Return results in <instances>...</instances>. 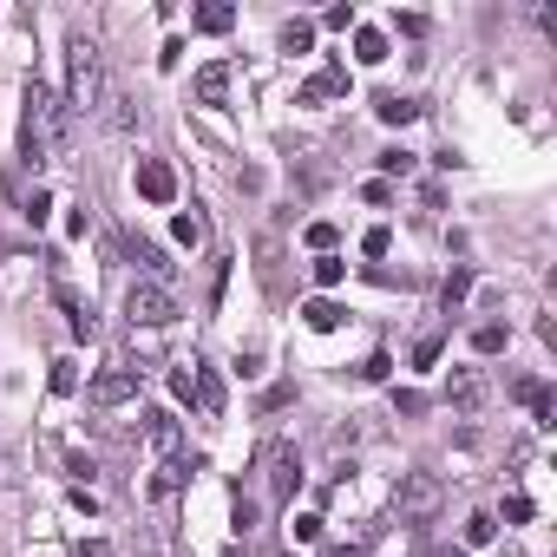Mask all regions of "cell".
Returning <instances> with one entry per match:
<instances>
[{"instance_id":"cb8c5ba5","label":"cell","mask_w":557,"mask_h":557,"mask_svg":"<svg viewBox=\"0 0 557 557\" xmlns=\"http://www.w3.org/2000/svg\"><path fill=\"white\" fill-rule=\"evenodd\" d=\"M342 275H348V262H342V256H315V283H322V289H335Z\"/></svg>"},{"instance_id":"d4e9b609","label":"cell","mask_w":557,"mask_h":557,"mask_svg":"<svg viewBox=\"0 0 557 557\" xmlns=\"http://www.w3.org/2000/svg\"><path fill=\"white\" fill-rule=\"evenodd\" d=\"M472 348H479V355H498V348H505V329H498V322L472 329Z\"/></svg>"},{"instance_id":"7c38bea8","label":"cell","mask_w":557,"mask_h":557,"mask_svg":"<svg viewBox=\"0 0 557 557\" xmlns=\"http://www.w3.org/2000/svg\"><path fill=\"white\" fill-rule=\"evenodd\" d=\"M190 387H197V407L216 420V413H223V381H216L210 368H197V361H190Z\"/></svg>"},{"instance_id":"d590c367","label":"cell","mask_w":557,"mask_h":557,"mask_svg":"<svg viewBox=\"0 0 557 557\" xmlns=\"http://www.w3.org/2000/svg\"><path fill=\"white\" fill-rule=\"evenodd\" d=\"M440 557H466V550H440Z\"/></svg>"},{"instance_id":"f1b7e54d","label":"cell","mask_w":557,"mask_h":557,"mask_svg":"<svg viewBox=\"0 0 557 557\" xmlns=\"http://www.w3.org/2000/svg\"><path fill=\"white\" fill-rule=\"evenodd\" d=\"M66 230H73V236H86V230H92V203H73V216H66Z\"/></svg>"},{"instance_id":"9a60e30c","label":"cell","mask_w":557,"mask_h":557,"mask_svg":"<svg viewBox=\"0 0 557 557\" xmlns=\"http://www.w3.org/2000/svg\"><path fill=\"white\" fill-rule=\"evenodd\" d=\"M302 322H309L315 335H329V329H342L348 315H342V302H329V296H315V302H302Z\"/></svg>"},{"instance_id":"3957f363","label":"cell","mask_w":557,"mask_h":557,"mask_svg":"<svg viewBox=\"0 0 557 557\" xmlns=\"http://www.w3.org/2000/svg\"><path fill=\"white\" fill-rule=\"evenodd\" d=\"M394 511H400V524H433V518L446 511V485H440V472H407L400 492H394Z\"/></svg>"},{"instance_id":"6da1fadb","label":"cell","mask_w":557,"mask_h":557,"mask_svg":"<svg viewBox=\"0 0 557 557\" xmlns=\"http://www.w3.org/2000/svg\"><path fill=\"white\" fill-rule=\"evenodd\" d=\"M66 138H73V119H66V99L53 92V86H40V79H27V119H21V158L40 171L53 151H66Z\"/></svg>"},{"instance_id":"d6a6232c","label":"cell","mask_w":557,"mask_h":557,"mask_svg":"<svg viewBox=\"0 0 557 557\" xmlns=\"http://www.w3.org/2000/svg\"><path fill=\"white\" fill-rule=\"evenodd\" d=\"M236 531H256V505H249L243 492H236Z\"/></svg>"},{"instance_id":"4dcf8cb0","label":"cell","mask_w":557,"mask_h":557,"mask_svg":"<svg viewBox=\"0 0 557 557\" xmlns=\"http://www.w3.org/2000/svg\"><path fill=\"white\" fill-rule=\"evenodd\" d=\"M47 210H53V197H47V190H34V197H27V216H34V223H47Z\"/></svg>"},{"instance_id":"603a6c76","label":"cell","mask_w":557,"mask_h":557,"mask_svg":"<svg viewBox=\"0 0 557 557\" xmlns=\"http://www.w3.org/2000/svg\"><path fill=\"white\" fill-rule=\"evenodd\" d=\"M492 531H498L492 511H472V518H466V544H492Z\"/></svg>"},{"instance_id":"8fae6325","label":"cell","mask_w":557,"mask_h":557,"mask_svg":"<svg viewBox=\"0 0 557 557\" xmlns=\"http://www.w3.org/2000/svg\"><path fill=\"white\" fill-rule=\"evenodd\" d=\"M125 249L138 256V269H145V283H158V289H164V275H171V262H164V249H158V243H145V236H132Z\"/></svg>"},{"instance_id":"52a82bcc","label":"cell","mask_w":557,"mask_h":557,"mask_svg":"<svg viewBox=\"0 0 557 557\" xmlns=\"http://www.w3.org/2000/svg\"><path fill=\"white\" fill-rule=\"evenodd\" d=\"M269 466H275V472H269V485H275V498H283V505H289V498L302 492V453H296V446H275V453H269Z\"/></svg>"},{"instance_id":"5b68a950","label":"cell","mask_w":557,"mask_h":557,"mask_svg":"<svg viewBox=\"0 0 557 557\" xmlns=\"http://www.w3.org/2000/svg\"><path fill=\"white\" fill-rule=\"evenodd\" d=\"M132 184H138L145 203H177V177H171L164 158H138V177H132Z\"/></svg>"},{"instance_id":"484cf974","label":"cell","mask_w":557,"mask_h":557,"mask_svg":"<svg viewBox=\"0 0 557 557\" xmlns=\"http://www.w3.org/2000/svg\"><path fill=\"white\" fill-rule=\"evenodd\" d=\"M309 249L315 256H335V223H309Z\"/></svg>"},{"instance_id":"277c9868","label":"cell","mask_w":557,"mask_h":557,"mask_svg":"<svg viewBox=\"0 0 557 557\" xmlns=\"http://www.w3.org/2000/svg\"><path fill=\"white\" fill-rule=\"evenodd\" d=\"M125 315H132V335H158V329L177 322V302H171V289H158V283H132Z\"/></svg>"},{"instance_id":"ffe728a7","label":"cell","mask_w":557,"mask_h":557,"mask_svg":"<svg viewBox=\"0 0 557 557\" xmlns=\"http://www.w3.org/2000/svg\"><path fill=\"white\" fill-rule=\"evenodd\" d=\"M230 27H236L230 8H197V34H230Z\"/></svg>"},{"instance_id":"7402d4cb","label":"cell","mask_w":557,"mask_h":557,"mask_svg":"<svg viewBox=\"0 0 557 557\" xmlns=\"http://www.w3.org/2000/svg\"><path fill=\"white\" fill-rule=\"evenodd\" d=\"M138 119H145V112H138V99H125V92H119V99H112V125H119V132H138Z\"/></svg>"},{"instance_id":"7a4b0ae2","label":"cell","mask_w":557,"mask_h":557,"mask_svg":"<svg viewBox=\"0 0 557 557\" xmlns=\"http://www.w3.org/2000/svg\"><path fill=\"white\" fill-rule=\"evenodd\" d=\"M99 99H106L99 40H92V34H73V40H66V112H92Z\"/></svg>"},{"instance_id":"83f0119b","label":"cell","mask_w":557,"mask_h":557,"mask_svg":"<svg viewBox=\"0 0 557 557\" xmlns=\"http://www.w3.org/2000/svg\"><path fill=\"white\" fill-rule=\"evenodd\" d=\"M381 171H387V177H407V171H413V151H381Z\"/></svg>"},{"instance_id":"d6986e66","label":"cell","mask_w":557,"mask_h":557,"mask_svg":"<svg viewBox=\"0 0 557 557\" xmlns=\"http://www.w3.org/2000/svg\"><path fill=\"white\" fill-rule=\"evenodd\" d=\"M315 47V21H283V53H309Z\"/></svg>"},{"instance_id":"9c48e42d","label":"cell","mask_w":557,"mask_h":557,"mask_svg":"<svg viewBox=\"0 0 557 557\" xmlns=\"http://www.w3.org/2000/svg\"><path fill=\"white\" fill-rule=\"evenodd\" d=\"M145 440H151V453H164V459H171V453H177V440H184V433H177V413L151 407V413H145Z\"/></svg>"},{"instance_id":"5bb4252c","label":"cell","mask_w":557,"mask_h":557,"mask_svg":"<svg viewBox=\"0 0 557 557\" xmlns=\"http://www.w3.org/2000/svg\"><path fill=\"white\" fill-rule=\"evenodd\" d=\"M60 309H66V329H73L79 342H92V335H99V322H92V309H86V302H79L73 289H60Z\"/></svg>"},{"instance_id":"e575fe53","label":"cell","mask_w":557,"mask_h":557,"mask_svg":"<svg viewBox=\"0 0 557 557\" xmlns=\"http://www.w3.org/2000/svg\"><path fill=\"white\" fill-rule=\"evenodd\" d=\"M329 557H368V544H335Z\"/></svg>"},{"instance_id":"ba28073f","label":"cell","mask_w":557,"mask_h":557,"mask_svg":"<svg viewBox=\"0 0 557 557\" xmlns=\"http://www.w3.org/2000/svg\"><path fill=\"white\" fill-rule=\"evenodd\" d=\"M348 92V66H329V73H315V79H302V106H322V99H342Z\"/></svg>"},{"instance_id":"30bf717a","label":"cell","mask_w":557,"mask_h":557,"mask_svg":"<svg viewBox=\"0 0 557 557\" xmlns=\"http://www.w3.org/2000/svg\"><path fill=\"white\" fill-rule=\"evenodd\" d=\"M446 400H453V407H459V413H472V407H479V400H485V381H479V374H472V368H459V374H453V381H446Z\"/></svg>"},{"instance_id":"836d02e7","label":"cell","mask_w":557,"mask_h":557,"mask_svg":"<svg viewBox=\"0 0 557 557\" xmlns=\"http://www.w3.org/2000/svg\"><path fill=\"white\" fill-rule=\"evenodd\" d=\"M79 557H112V544H99V537H92V544H79Z\"/></svg>"},{"instance_id":"8992f818","label":"cell","mask_w":557,"mask_h":557,"mask_svg":"<svg viewBox=\"0 0 557 557\" xmlns=\"http://www.w3.org/2000/svg\"><path fill=\"white\" fill-rule=\"evenodd\" d=\"M86 394H92V407H125V400H138V368H106Z\"/></svg>"},{"instance_id":"1f68e13d","label":"cell","mask_w":557,"mask_h":557,"mask_svg":"<svg viewBox=\"0 0 557 557\" xmlns=\"http://www.w3.org/2000/svg\"><path fill=\"white\" fill-rule=\"evenodd\" d=\"M387 243H394L387 230H368V236H361V249H368V256H387Z\"/></svg>"},{"instance_id":"ac0fdd59","label":"cell","mask_w":557,"mask_h":557,"mask_svg":"<svg viewBox=\"0 0 557 557\" xmlns=\"http://www.w3.org/2000/svg\"><path fill=\"white\" fill-rule=\"evenodd\" d=\"M177 485H184V466H177V459H164V466L145 479V498H171Z\"/></svg>"},{"instance_id":"e0dca14e","label":"cell","mask_w":557,"mask_h":557,"mask_svg":"<svg viewBox=\"0 0 557 557\" xmlns=\"http://www.w3.org/2000/svg\"><path fill=\"white\" fill-rule=\"evenodd\" d=\"M374 112H381L387 125H413V119H420V106H413V99H400V92H381V99H374Z\"/></svg>"},{"instance_id":"4fadbf2b","label":"cell","mask_w":557,"mask_h":557,"mask_svg":"<svg viewBox=\"0 0 557 557\" xmlns=\"http://www.w3.org/2000/svg\"><path fill=\"white\" fill-rule=\"evenodd\" d=\"M197 99H203V106H223V99H230V66H223V60L197 73Z\"/></svg>"},{"instance_id":"f546056e","label":"cell","mask_w":557,"mask_h":557,"mask_svg":"<svg viewBox=\"0 0 557 557\" xmlns=\"http://www.w3.org/2000/svg\"><path fill=\"white\" fill-rule=\"evenodd\" d=\"M433 361H440V335H426V342L413 348V368H433Z\"/></svg>"},{"instance_id":"44dd1931","label":"cell","mask_w":557,"mask_h":557,"mask_svg":"<svg viewBox=\"0 0 557 557\" xmlns=\"http://www.w3.org/2000/svg\"><path fill=\"white\" fill-rule=\"evenodd\" d=\"M171 236H177L184 249H197V243H203V216H197V210H184V216L171 223Z\"/></svg>"},{"instance_id":"4316f807","label":"cell","mask_w":557,"mask_h":557,"mask_svg":"<svg viewBox=\"0 0 557 557\" xmlns=\"http://www.w3.org/2000/svg\"><path fill=\"white\" fill-rule=\"evenodd\" d=\"M53 394H79V368L73 361H53Z\"/></svg>"},{"instance_id":"2e32d148","label":"cell","mask_w":557,"mask_h":557,"mask_svg":"<svg viewBox=\"0 0 557 557\" xmlns=\"http://www.w3.org/2000/svg\"><path fill=\"white\" fill-rule=\"evenodd\" d=\"M355 60H361V66H381V60H387V34L355 27Z\"/></svg>"}]
</instances>
